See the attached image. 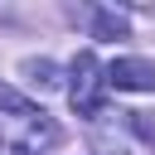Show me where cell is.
<instances>
[{"mask_svg": "<svg viewBox=\"0 0 155 155\" xmlns=\"http://www.w3.org/2000/svg\"><path fill=\"white\" fill-rule=\"evenodd\" d=\"M68 102L78 116H102V87H107V68L97 63V53H78L68 68Z\"/></svg>", "mask_w": 155, "mask_h": 155, "instance_id": "1", "label": "cell"}, {"mask_svg": "<svg viewBox=\"0 0 155 155\" xmlns=\"http://www.w3.org/2000/svg\"><path fill=\"white\" fill-rule=\"evenodd\" d=\"M107 87H116V92H155V63H145V58H116L107 68Z\"/></svg>", "mask_w": 155, "mask_h": 155, "instance_id": "2", "label": "cell"}, {"mask_svg": "<svg viewBox=\"0 0 155 155\" xmlns=\"http://www.w3.org/2000/svg\"><path fill=\"white\" fill-rule=\"evenodd\" d=\"M92 34H97V39H126V19H121V15H111V10H97Z\"/></svg>", "mask_w": 155, "mask_h": 155, "instance_id": "3", "label": "cell"}, {"mask_svg": "<svg viewBox=\"0 0 155 155\" xmlns=\"http://www.w3.org/2000/svg\"><path fill=\"white\" fill-rule=\"evenodd\" d=\"M24 73H29V82H39V87H58V68H53L48 58H39V63H24Z\"/></svg>", "mask_w": 155, "mask_h": 155, "instance_id": "4", "label": "cell"}, {"mask_svg": "<svg viewBox=\"0 0 155 155\" xmlns=\"http://www.w3.org/2000/svg\"><path fill=\"white\" fill-rule=\"evenodd\" d=\"M0 150H5V136H0Z\"/></svg>", "mask_w": 155, "mask_h": 155, "instance_id": "5", "label": "cell"}]
</instances>
